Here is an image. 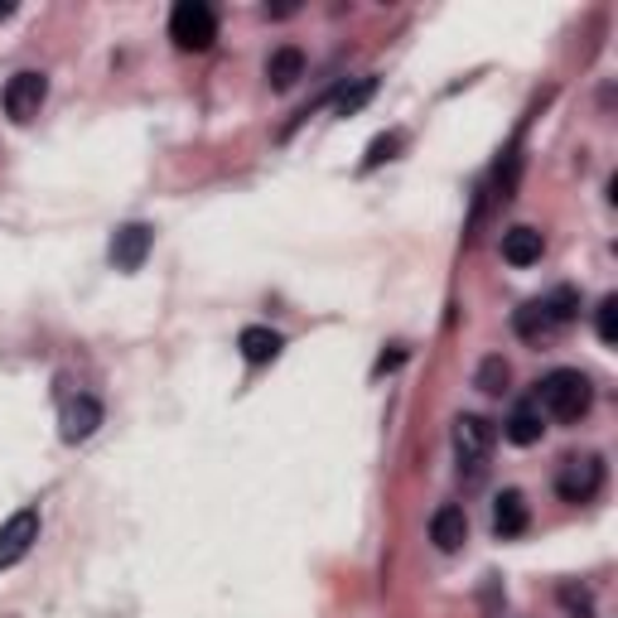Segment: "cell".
I'll use <instances>...</instances> for the list:
<instances>
[{
    "instance_id": "4fadbf2b",
    "label": "cell",
    "mask_w": 618,
    "mask_h": 618,
    "mask_svg": "<svg viewBox=\"0 0 618 618\" xmlns=\"http://www.w3.org/2000/svg\"><path fill=\"white\" fill-rule=\"evenodd\" d=\"M238 348H242V358H246L252 367H266V363H276V358H280L286 339H280L276 329H266V324H252V329H242Z\"/></svg>"
},
{
    "instance_id": "5bb4252c",
    "label": "cell",
    "mask_w": 618,
    "mask_h": 618,
    "mask_svg": "<svg viewBox=\"0 0 618 618\" xmlns=\"http://www.w3.org/2000/svg\"><path fill=\"white\" fill-rule=\"evenodd\" d=\"M431 542H435V550H459L469 542V517H464V508H440L431 517Z\"/></svg>"
},
{
    "instance_id": "8fae6325",
    "label": "cell",
    "mask_w": 618,
    "mask_h": 618,
    "mask_svg": "<svg viewBox=\"0 0 618 618\" xmlns=\"http://www.w3.org/2000/svg\"><path fill=\"white\" fill-rule=\"evenodd\" d=\"M502 435H508L512 445H536L546 435V415H542V407H536V397H526V401H517L512 407V415L502 421Z\"/></svg>"
},
{
    "instance_id": "7c38bea8",
    "label": "cell",
    "mask_w": 618,
    "mask_h": 618,
    "mask_svg": "<svg viewBox=\"0 0 618 618\" xmlns=\"http://www.w3.org/2000/svg\"><path fill=\"white\" fill-rule=\"evenodd\" d=\"M305 53L295 49V44H280V49L271 53V59H266V83L276 87V93H290V87L300 83V77H305Z\"/></svg>"
},
{
    "instance_id": "ba28073f",
    "label": "cell",
    "mask_w": 618,
    "mask_h": 618,
    "mask_svg": "<svg viewBox=\"0 0 618 618\" xmlns=\"http://www.w3.org/2000/svg\"><path fill=\"white\" fill-rule=\"evenodd\" d=\"M102 401L97 397H87V391H77V397L63 401V415H59V435L69 445H83V440H93L97 435V425H102Z\"/></svg>"
},
{
    "instance_id": "277c9868",
    "label": "cell",
    "mask_w": 618,
    "mask_h": 618,
    "mask_svg": "<svg viewBox=\"0 0 618 618\" xmlns=\"http://www.w3.org/2000/svg\"><path fill=\"white\" fill-rule=\"evenodd\" d=\"M604 488V459L599 455H570L556 469V493L560 502H594Z\"/></svg>"
},
{
    "instance_id": "e0dca14e",
    "label": "cell",
    "mask_w": 618,
    "mask_h": 618,
    "mask_svg": "<svg viewBox=\"0 0 618 618\" xmlns=\"http://www.w3.org/2000/svg\"><path fill=\"white\" fill-rule=\"evenodd\" d=\"M397 150H401V131H387V136H377L373 145H367V155H363V174H373L377 165L397 160Z\"/></svg>"
},
{
    "instance_id": "8992f818",
    "label": "cell",
    "mask_w": 618,
    "mask_h": 618,
    "mask_svg": "<svg viewBox=\"0 0 618 618\" xmlns=\"http://www.w3.org/2000/svg\"><path fill=\"white\" fill-rule=\"evenodd\" d=\"M35 542H39V508H20L0 526V570L20 566V560L35 550Z\"/></svg>"
},
{
    "instance_id": "52a82bcc",
    "label": "cell",
    "mask_w": 618,
    "mask_h": 618,
    "mask_svg": "<svg viewBox=\"0 0 618 618\" xmlns=\"http://www.w3.org/2000/svg\"><path fill=\"white\" fill-rule=\"evenodd\" d=\"M44 97H49V83H44V73H15L5 83V93H0V107H5L10 121H29L39 117Z\"/></svg>"
},
{
    "instance_id": "6da1fadb",
    "label": "cell",
    "mask_w": 618,
    "mask_h": 618,
    "mask_svg": "<svg viewBox=\"0 0 618 618\" xmlns=\"http://www.w3.org/2000/svg\"><path fill=\"white\" fill-rule=\"evenodd\" d=\"M536 407H542V415H550V421L570 425V421H580V415H590L594 381L584 377L580 367H556V373H546L536 381Z\"/></svg>"
},
{
    "instance_id": "2e32d148",
    "label": "cell",
    "mask_w": 618,
    "mask_h": 618,
    "mask_svg": "<svg viewBox=\"0 0 618 618\" xmlns=\"http://www.w3.org/2000/svg\"><path fill=\"white\" fill-rule=\"evenodd\" d=\"M508 381H512V367H508V358H502V353H488L478 363V373H474V387L483 391V397H502Z\"/></svg>"
},
{
    "instance_id": "7a4b0ae2",
    "label": "cell",
    "mask_w": 618,
    "mask_h": 618,
    "mask_svg": "<svg viewBox=\"0 0 618 618\" xmlns=\"http://www.w3.org/2000/svg\"><path fill=\"white\" fill-rule=\"evenodd\" d=\"M575 314H580V295L570 286H560V290H550V295H542V300H526V305L512 314V329H517V339L542 343V339H550V334L566 329Z\"/></svg>"
},
{
    "instance_id": "5b68a950",
    "label": "cell",
    "mask_w": 618,
    "mask_h": 618,
    "mask_svg": "<svg viewBox=\"0 0 618 618\" xmlns=\"http://www.w3.org/2000/svg\"><path fill=\"white\" fill-rule=\"evenodd\" d=\"M493 425L483 421V415H459L455 421V459H459V469L464 474H483V464H488V455H493Z\"/></svg>"
},
{
    "instance_id": "ffe728a7",
    "label": "cell",
    "mask_w": 618,
    "mask_h": 618,
    "mask_svg": "<svg viewBox=\"0 0 618 618\" xmlns=\"http://www.w3.org/2000/svg\"><path fill=\"white\" fill-rule=\"evenodd\" d=\"M560 604H566L575 618H594V599L584 590H575V584H566V590H560Z\"/></svg>"
},
{
    "instance_id": "9a60e30c",
    "label": "cell",
    "mask_w": 618,
    "mask_h": 618,
    "mask_svg": "<svg viewBox=\"0 0 618 618\" xmlns=\"http://www.w3.org/2000/svg\"><path fill=\"white\" fill-rule=\"evenodd\" d=\"M542 252H546V242L536 228H508L502 232V262L508 266H532V262H542Z\"/></svg>"
},
{
    "instance_id": "9c48e42d",
    "label": "cell",
    "mask_w": 618,
    "mask_h": 618,
    "mask_svg": "<svg viewBox=\"0 0 618 618\" xmlns=\"http://www.w3.org/2000/svg\"><path fill=\"white\" fill-rule=\"evenodd\" d=\"M150 246H155V232L145 228V222H126V228H117V238H111V266H117V271H141Z\"/></svg>"
},
{
    "instance_id": "30bf717a",
    "label": "cell",
    "mask_w": 618,
    "mask_h": 618,
    "mask_svg": "<svg viewBox=\"0 0 618 618\" xmlns=\"http://www.w3.org/2000/svg\"><path fill=\"white\" fill-rule=\"evenodd\" d=\"M526 526H532V512H526V498L517 488H502L498 498H493V532L502 536V542H512V536H522Z\"/></svg>"
},
{
    "instance_id": "ac0fdd59",
    "label": "cell",
    "mask_w": 618,
    "mask_h": 618,
    "mask_svg": "<svg viewBox=\"0 0 618 618\" xmlns=\"http://www.w3.org/2000/svg\"><path fill=\"white\" fill-rule=\"evenodd\" d=\"M594 329H599V343H618V295H604L599 310H594Z\"/></svg>"
},
{
    "instance_id": "3957f363",
    "label": "cell",
    "mask_w": 618,
    "mask_h": 618,
    "mask_svg": "<svg viewBox=\"0 0 618 618\" xmlns=\"http://www.w3.org/2000/svg\"><path fill=\"white\" fill-rule=\"evenodd\" d=\"M170 39L184 53L213 49V39H218V10H213L208 0H179L170 10Z\"/></svg>"
},
{
    "instance_id": "44dd1931",
    "label": "cell",
    "mask_w": 618,
    "mask_h": 618,
    "mask_svg": "<svg viewBox=\"0 0 618 618\" xmlns=\"http://www.w3.org/2000/svg\"><path fill=\"white\" fill-rule=\"evenodd\" d=\"M5 15H15V5H0V20H5Z\"/></svg>"
},
{
    "instance_id": "d6986e66",
    "label": "cell",
    "mask_w": 618,
    "mask_h": 618,
    "mask_svg": "<svg viewBox=\"0 0 618 618\" xmlns=\"http://www.w3.org/2000/svg\"><path fill=\"white\" fill-rule=\"evenodd\" d=\"M373 93H377V77H358L353 87H343V93H339V117H353V111L363 107Z\"/></svg>"
}]
</instances>
